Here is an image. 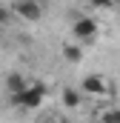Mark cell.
I'll list each match as a JSON object with an SVG mask.
<instances>
[{
    "mask_svg": "<svg viewBox=\"0 0 120 123\" xmlns=\"http://www.w3.org/2000/svg\"><path fill=\"white\" fill-rule=\"evenodd\" d=\"M43 97H46V89L37 83V86H26L23 92L12 94V103L14 106H23V109H37L43 103Z\"/></svg>",
    "mask_w": 120,
    "mask_h": 123,
    "instance_id": "1",
    "label": "cell"
},
{
    "mask_svg": "<svg viewBox=\"0 0 120 123\" xmlns=\"http://www.w3.org/2000/svg\"><path fill=\"white\" fill-rule=\"evenodd\" d=\"M14 14L17 17H23V20H29V23H37L40 17H43V3L40 0H14Z\"/></svg>",
    "mask_w": 120,
    "mask_h": 123,
    "instance_id": "2",
    "label": "cell"
},
{
    "mask_svg": "<svg viewBox=\"0 0 120 123\" xmlns=\"http://www.w3.org/2000/svg\"><path fill=\"white\" fill-rule=\"evenodd\" d=\"M72 34H74L77 40H91V37L97 34V23H94L91 17H77L74 26H72Z\"/></svg>",
    "mask_w": 120,
    "mask_h": 123,
    "instance_id": "3",
    "label": "cell"
},
{
    "mask_svg": "<svg viewBox=\"0 0 120 123\" xmlns=\"http://www.w3.org/2000/svg\"><path fill=\"white\" fill-rule=\"evenodd\" d=\"M83 94L103 97V94H106V80H103L100 74H86V77H83Z\"/></svg>",
    "mask_w": 120,
    "mask_h": 123,
    "instance_id": "4",
    "label": "cell"
},
{
    "mask_svg": "<svg viewBox=\"0 0 120 123\" xmlns=\"http://www.w3.org/2000/svg\"><path fill=\"white\" fill-rule=\"evenodd\" d=\"M6 89H9L12 94L23 92V89H26V80H23V74H17V72H14V74H9V77H6Z\"/></svg>",
    "mask_w": 120,
    "mask_h": 123,
    "instance_id": "5",
    "label": "cell"
},
{
    "mask_svg": "<svg viewBox=\"0 0 120 123\" xmlns=\"http://www.w3.org/2000/svg\"><path fill=\"white\" fill-rule=\"evenodd\" d=\"M63 55H66L69 63H77L80 57H83V49H80V46H63Z\"/></svg>",
    "mask_w": 120,
    "mask_h": 123,
    "instance_id": "6",
    "label": "cell"
},
{
    "mask_svg": "<svg viewBox=\"0 0 120 123\" xmlns=\"http://www.w3.org/2000/svg\"><path fill=\"white\" fill-rule=\"evenodd\" d=\"M63 103H66L69 109H74V106L80 103V92H77V89H66V92H63Z\"/></svg>",
    "mask_w": 120,
    "mask_h": 123,
    "instance_id": "7",
    "label": "cell"
},
{
    "mask_svg": "<svg viewBox=\"0 0 120 123\" xmlns=\"http://www.w3.org/2000/svg\"><path fill=\"white\" fill-rule=\"evenodd\" d=\"M12 20V9H6V6H0V26H6Z\"/></svg>",
    "mask_w": 120,
    "mask_h": 123,
    "instance_id": "8",
    "label": "cell"
},
{
    "mask_svg": "<svg viewBox=\"0 0 120 123\" xmlns=\"http://www.w3.org/2000/svg\"><path fill=\"white\" fill-rule=\"evenodd\" d=\"M112 3H114V0H91V6H94V9H109Z\"/></svg>",
    "mask_w": 120,
    "mask_h": 123,
    "instance_id": "9",
    "label": "cell"
},
{
    "mask_svg": "<svg viewBox=\"0 0 120 123\" xmlns=\"http://www.w3.org/2000/svg\"><path fill=\"white\" fill-rule=\"evenodd\" d=\"M103 120H120V112H103Z\"/></svg>",
    "mask_w": 120,
    "mask_h": 123,
    "instance_id": "10",
    "label": "cell"
}]
</instances>
